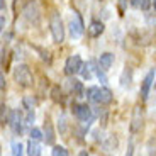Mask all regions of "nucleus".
<instances>
[{"label":"nucleus","mask_w":156,"mask_h":156,"mask_svg":"<svg viewBox=\"0 0 156 156\" xmlns=\"http://www.w3.org/2000/svg\"><path fill=\"white\" fill-rule=\"evenodd\" d=\"M85 94H87V98L90 102L97 104V105H109V104H112V98H114L112 92L107 87H102V88H98V87H90Z\"/></svg>","instance_id":"nucleus-1"},{"label":"nucleus","mask_w":156,"mask_h":156,"mask_svg":"<svg viewBox=\"0 0 156 156\" xmlns=\"http://www.w3.org/2000/svg\"><path fill=\"white\" fill-rule=\"evenodd\" d=\"M49 31L56 44H61L65 41V26H63V20L58 12H53L49 17Z\"/></svg>","instance_id":"nucleus-2"},{"label":"nucleus","mask_w":156,"mask_h":156,"mask_svg":"<svg viewBox=\"0 0 156 156\" xmlns=\"http://www.w3.org/2000/svg\"><path fill=\"white\" fill-rule=\"evenodd\" d=\"M14 80L22 88H29V87L34 85V76H32L27 65H19V66H16V70H14Z\"/></svg>","instance_id":"nucleus-3"},{"label":"nucleus","mask_w":156,"mask_h":156,"mask_svg":"<svg viewBox=\"0 0 156 156\" xmlns=\"http://www.w3.org/2000/svg\"><path fill=\"white\" fill-rule=\"evenodd\" d=\"M143 124H144V110H143L141 104H136L133 109V114H131V124H129L131 134L139 133L141 129H143Z\"/></svg>","instance_id":"nucleus-4"},{"label":"nucleus","mask_w":156,"mask_h":156,"mask_svg":"<svg viewBox=\"0 0 156 156\" xmlns=\"http://www.w3.org/2000/svg\"><path fill=\"white\" fill-rule=\"evenodd\" d=\"M71 112H73V115L76 117L78 121L87 124V126H88L90 122H92V119H94L92 109H90L87 104H71Z\"/></svg>","instance_id":"nucleus-5"},{"label":"nucleus","mask_w":156,"mask_h":156,"mask_svg":"<svg viewBox=\"0 0 156 156\" xmlns=\"http://www.w3.org/2000/svg\"><path fill=\"white\" fill-rule=\"evenodd\" d=\"M24 124H26V119H24L22 112L20 110H12L10 117H9V126H10L12 133L20 136L24 133Z\"/></svg>","instance_id":"nucleus-6"},{"label":"nucleus","mask_w":156,"mask_h":156,"mask_svg":"<svg viewBox=\"0 0 156 156\" xmlns=\"http://www.w3.org/2000/svg\"><path fill=\"white\" fill-rule=\"evenodd\" d=\"M83 31H85V24H83V19L78 12H73V17L70 20V36L73 39L82 37Z\"/></svg>","instance_id":"nucleus-7"},{"label":"nucleus","mask_w":156,"mask_h":156,"mask_svg":"<svg viewBox=\"0 0 156 156\" xmlns=\"http://www.w3.org/2000/svg\"><path fill=\"white\" fill-rule=\"evenodd\" d=\"M83 68V61L78 55H73V56H68L66 58V63H65V73L68 76H73V75L80 73Z\"/></svg>","instance_id":"nucleus-8"},{"label":"nucleus","mask_w":156,"mask_h":156,"mask_svg":"<svg viewBox=\"0 0 156 156\" xmlns=\"http://www.w3.org/2000/svg\"><path fill=\"white\" fill-rule=\"evenodd\" d=\"M22 14H24V19L27 20L29 24H32V26H37L39 24L41 17H39V9L36 5V2H27L22 10Z\"/></svg>","instance_id":"nucleus-9"},{"label":"nucleus","mask_w":156,"mask_h":156,"mask_svg":"<svg viewBox=\"0 0 156 156\" xmlns=\"http://www.w3.org/2000/svg\"><path fill=\"white\" fill-rule=\"evenodd\" d=\"M154 75H156V71H154V70H149L148 73H146L144 80H143V83H141V88H139L141 100H146V98L149 97V90H151L153 82H154Z\"/></svg>","instance_id":"nucleus-10"},{"label":"nucleus","mask_w":156,"mask_h":156,"mask_svg":"<svg viewBox=\"0 0 156 156\" xmlns=\"http://www.w3.org/2000/svg\"><path fill=\"white\" fill-rule=\"evenodd\" d=\"M66 85H68V90H70V94H73L75 97H83L85 90H83L82 82H78L76 78H70V80L66 82Z\"/></svg>","instance_id":"nucleus-11"},{"label":"nucleus","mask_w":156,"mask_h":156,"mask_svg":"<svg viewBox=\"0 0 156 156\" xmlns=\"http://www.w3.org/2000/svg\"><path fill=\"white\" fill-rule=\"evenodd\" d=\"M87 31H88L90 37H100V34L105 31V26H104V22H100V20H92L90 26L87 27Z\"/></svg>","instance_id":"nucleus-12"},{"label":"nucleus","mask_w":156,"mask_h":156,"mask_svg":"<svg viewBox=\"0 0 156 156\" xmlns=\"http://www.w3.org/2000/svg\"><path fill=\"white\" fill-rule=\"evenodd\" d=\"M55 139H56L55 129L49 124V121H46L44 122V143L46 144H55Z\"/></svg>","instance_id":"nucleus-13"},{"label":"nucleus","mask_w":156,"mask_h":156,"mask_svg":"<svg viewBox=\"0 0 156 156\" xmlns=\"http://www.w3.org/2000/svg\"><path fill=\"white\" fill-rule=\"evenodd\" d=\"M114 63V55L112 53H104V55H100V59H98V66L102 68L104 71H107L110 66H112Z\"/></svg>","instance_id":"nucleus-14"},{"label":"nucleus","mask_w":156,"mask_h":156,"mask_svg":"<svg viewBox=\"0 0 156 156\" xmlns=\"http://www.w3.org/2000/svg\"><path fill=\"white\" fill-rule=\"evenodd\" d=\"M27 154L29 156H41V146L37 144V141L29 139V143H27Z\"/></svg>","instance_id":"nucleus-15"},{"label":"nucleus","mask_w":156,"mask_h":156,"mask_svg":"<svg viewBox=\"0 0 156 156\" xmlns=\"http://www.w3.org/2000/svg\"><path fill=\"white\" fill-rule=\"evenodd\" d=\"M51 98L55 102H58V104H61V102L65 100V95H63V90L59 88V85H55L51 88Z\"/></svg>","instance_id":"nucleus-16"},{"label":"nucleus","mask_w":156,"mask_h":156,"mask_svg":"<svg viewBox=\"0 0 156 156\" xmlns=\"http://www.w3.org/2000/svg\"><path fill=\"white\" fill-rule=\"evenodd\" d=\"M95 61H88L87 65H83V68H82V76L85 78V80H90L92 78V71L95 70Z\"/></svg>","instance_id":"nucleus-17"},{"label":"nucleus","mask_w":156,"mask_h":156,"mask_svg":"<svg viewBox=\"0 0 156 156\" xmlns=\"http://www.w3.org/2000/svg\"><path fill=\"white\" fill-rule=\"evenodd\" d=\"M29 137L34 139V141H41V139H44V133L37 127H32L31 131H29Z\"/></svg>","instance_id":"nucleus-18"},{"label":"nucleus","mask_w":156,"mask_h":156,"mask_svg":"<svg viewBox=\"0 0 156 156\" xmlns=\"http://www.w3.org/2000/svg\"><path fill=\"white\" fill-rule=\"evenodd\" d=\"M133 4L136 5V7H139L141 10H148V9L153 5V0H134Z\"/></svg>","instance_id":"nucleus-19"},{"label":"nucleus","mask_w":156,"mask_h":156,"mask_svg":"<svg viewBox=\"0 0 156 156\" xmlns=\"http://www.w3.org/2000/svg\"><path fill=\"white\" fill-rule=\"evenodd\" d=\"M12 156H22V144H20L19 141H12Z\"/></svg>","instance_id":"nucleus-20"},{"label":"nucleus","mask_w":156,"mask_h":156,"mask_svg":"<svg viewBox=\"0 0 156 156\" xmlns=\"http://www.w3.org/2000/svg\"><path fill=\"white\" fill-rule=\"evenodd\" d=\"M51 156H70V154H68L66 148H63V146H55L53 151H51Z\"/></svg>","instance_id":"nucleus-21"},{"label":"nucleus","mask_w":156,"mask_h":156,"mask_svg":"<svg viewBox=\"0 0 156 156\" xmlns=\"http://www.w3.org/2000/svg\"><path fill=\"white\" fill-rule=\"evenodd\" d=\"M0 109H2V114H0V121H2V124H5V122L9 124V117H10V114H9L7 105H5V104H2V107H0Z\"/></svg>","instance_id":"nucleus-22"},{"label":"nucleus","mask_w":156,"mask_h":156,"mask_svg":"<svg viewBox=\"0 0 156 156\" xmlns=\"http://www.w3.org/2000/svg\"><path fill=\"white\" fill-rule=\"evenodd\" d=\"M22 104H24V109H27V110H34V105H36V102L32 100L31 97H26L22 100Z\"/></svg>","instance_id":"nucleus-23"},{"label":"nucleus","mask_w":156,"mask_h":156,"mask_svg":"<svg viewBox=\"0 0 156 156\" xmlns=\"http://www.w3.org/2000/svg\"><path fill=\"white\" fill-rule=\"evenodd\" d=\"M0 88L5 90V76H4V73H0Z\"/></svg>","instance_id":"nucleus-24"},{"label":"nucleus","mask_w":156,"mask_h":156,"mask_svg":"<svg viewBox=\"0 0 156 156\" xmlns=\"http://www.w3.org/2000/svg\"><path fill=\"white\" fill-rule=\"evenodd\" d=\"M119 5H121V9H124V5H126V0H119Z\"/></svg>","instance_id":"nucleus-25"},{"label":"nucleus","mask_w":156,"mask_h":156,"mask_svg":"<svg viewBox=\"0 0 156 156\" xmlns=\"http://www.w3.org/2000/svg\"><path fill=\"white\" fill-rule=\"evenodd\" d=\"M78 156H88V153H87V151H80V153H78Z\"/></svg>","instance_id":"nucleus-26"},{"label":"nucleus","mask_w":156,"mask_h":156,"mask_svg":"<svg viewBox=\"0 0 156 156\" xmlns=\"http://www.w3.org/2000/svg\"><path fill=\"white\" fill-rule=\"evenodd\" d=\"M0 5H2V12H4L5 10V2L4 0H0Z\"/></svg>","instance_id":"nucleus-27"},{"label":"nucleus","mask_w":156,"mask_h":156,"mask_svg":"<svg viewBox=\"0 0 156 156\" xmlns=\"http://www.w3.org/2000/svg\"><path fill=\"white\" fill-rule=\"evenodd\" d=\"M153 7H154V9H156V0H153Z\"/></svg>","instance_id":"nucleus-28"}]
</instances>
